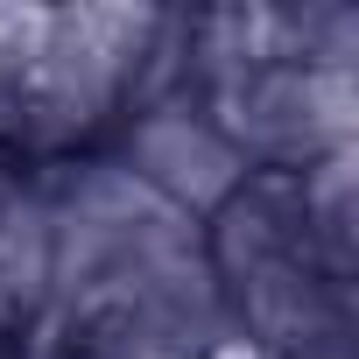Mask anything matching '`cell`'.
<instances>
[{"instance_id":"ba28073f","label":"cell","mask_w":359,"mask_h":359,"mask_svg":"<svg viewBox=\"0 0 359 359\" xmlns=\"http://www.w3.org/2000/svg\"><path fill=\"white\" fill-rule=\"evenodd\" d=\"M8 191H15V169H8V155H0V205H8Z\"/></svg>"},{"instance_id":"3957f363","label":"cell","mask_w":359,"mask_h":359,"mask_svg":"<svg viewBox=\"0 0 359 359\" xmlns=\"http://www.w3.org/2000/svg\"><path fill=\"white\" fill-rule=\"evenodd\" d=\"M113 162L134 176L141 191H155L169 212H184V219H198V226L254 176V162L240 155V141L219 127V113L184 106V99L134 106V113L113 127Z\"/></svg>"},{"instance_id":"5b68a950","label":"cell","mask_w":359,"mask_h":359,"mask_svg":"<svg viewBox=\"0 0 359 359\" xmlns=\"http://www.w3.org/2000/svg\"><path fill=\"white\" fill-rule=\"evenodd\" d=\"M15 359H71V345H64L50 324H36V331L22 338V352H15Z\"/></svg>"},{"instance_id":"6da1fadb","label":"cell","mask_w":359,"mask_h":359,"mask_svg":"<svg viewBox=\"0 0 359 359\" xmlns=\"http://www.w3.org/2000/svg\"><path fill=\"white\" fill-rule=\"evenodd\" d=\"M219 127L240 141L254 169H310L324 155H345L359 134V78L352 71H317L296 57H261L226 99Z\"/></svg>"},{"instance_id":"52a82bcc","label":"cell","mask_w":359,"mask_h":359,"mask_svg":"<svg viewBox=\"0 0 359 359\" xmlns=\"http://www.w3.org/2000/svg\"><path fill=\"white\" fill-rule=\"evenodd\" d=\"M212 359H268V352H261V345H247V338H226Z\"/></svg>"},{"instance_id":"8992f818","label":"cell","mask_w":359,"mask_h":359,"mask_svg":"<svg viewBox=\"0 0 359 359\" xmlns=\"http://www.w3.org/2000/svg\"><path fill=\"white\" fill-rule=\"evenodd\" d=\"M29 331H36V324H22V317H15V310H8V303H0V359H15V352H22V338H29Z\"/></svg>"},{"instance_id":"277c9868","label":"cell","mask_w":359,"mask_h":359,"mask_svg":"<svg viewBox=\"0 0 359 359\" xmlns=\"http://www.w3.org/2000/svg\"><path fill=\"white\" fill-rule=\"evenodd\" d=\"M50 289H57V226H50V198L22 169L8 205H0V303L22 324L50 317Z\"/></svg>"},{"instance_id":"7a4b0ae2","label":"cell","mask_w":359,"mask_h":359,"mask_svg":"<svg viewBox=\"0 0 359 359\" xmlns=\"http://www.w3.org/2000/svg\"><path fill=\"white\" fill-rule=\"evenodd\" d=\"M71 359H212L233 324H226V296L205 254L155 268L113 296H99L92 310H78L64 331Z\"/></svg>"}]
</instances>
